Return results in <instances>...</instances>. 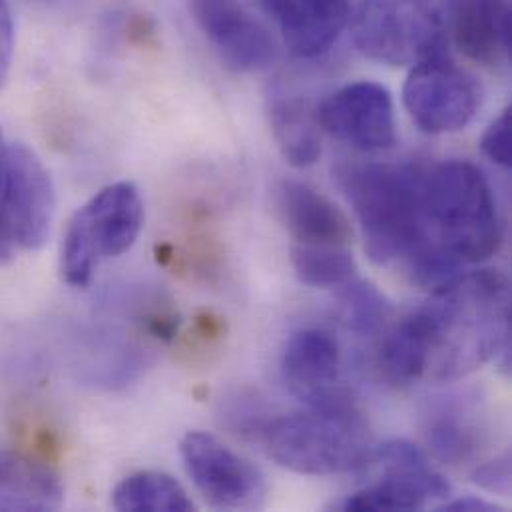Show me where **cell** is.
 I'll return each instance as SVG.
<instances>
[{"instance_id":"16","label":"cell","mask_w":512,"mask_h":512,"mask_svg":"<svg viewBox=\"0 0 512 512\" xmlns=\"http://www.w3.org/2000/svg\"><path fill=\"white\" fill-rule=\"evenodd\" d=\"M275 204L279 220L295 244L347 246L353 236L351 222L343 210L303 182H281Z\"/></svg>"},{"instance_id":"22","label":"cell","mask_w":512,"mask_h":512,"mask_svg":"<svg viewBox=\"0 0 512 512\" xmlns=\"http://www.w3.org/2000/svg\"><path fill=\"white\" fill-rule=\"evenodd\" d=\"M291 265L301 283L311 287H341L355 277L357 265L347 246L293 244Z\"/></svg>"},{"instance_id":"11","label":"cell","mask_w":512,"mask_h":512,"mask_svg":"<svg viewBox=\"0 0 512 512\" xmlns=\"http://www.w3.org/2000/svg\"><path fill=\"white\" fill-rule=\"evenodd\" d=\"M317 120L321 132L361 152H381L395 144L391 92L371 80L335 90L317 106Z\"/></svg>"},{"instance_id":"10","label":"cell","mask_w":512,"mask_h":512,"mask_svg":"<svg viewBox=\"0 0 512 512\" xmlns=\"http://www.w3.org/2000/svg\"><path fill=\"white\" fill-rule=\"evenodd\" d=\"M379 481L349 495L339 509L347 512H411L451 495L449 481L437 473L417 445L389 449L375 467Z\"/></svg>"},{"instance_id":"21","label":"cell","mask_w":512,"mask_h":512,"mask_svg":"<svg viewBox=\"0 0 512 512\" xmlns=\"http://www.w3.org/2000/svg\"><path fill=\"white\" fill-rule=\"evenodd\" d=\"M112 507L120 512H190L194 503L186 489L160 471H138L112 491Z\"/></svg>"},{"instance_id":"12","label":"cell","mask_w":512,"mask_h":512,"mask_svg":"<svg viewBox=\"0 0 512 512\" xmlns=\"http://www.w3.org/2000/svg\"><path fill=\"white\" fill-rule=\"evenodd\" d=\"M341 351L321 329L295 331L281 353V377L287 389L309 409L351 401L339 387Z\"/></svg>"},{"instance_id":"8","label":"cell","mask_w":512,"mask_h":512,"mask_svg":"<svg viewBox=\"0 0 512 512\" xmlns=\"http://www.w3.org/2000/svg\"><path fill=\"white\" fill-rule=\"evenodd\" d=\"M56 192L48 168L24 144H10L0 176V218L14 246L36 252L52 230Z\"/></svg>"},{"instance_id":"23","label":"cell","mask_w":512,"mask_h":512,"mask_svg":"<svg viewBox=\"0 0 512 512\" xmlns=\"http://www.w3.org/2000/svg\"><path fill=\"white\" fill-rule=\"evenodd\" d=\"M339 309L345 325L357 335L377 333L389 317V303L381 291L355 277L341 285Z\"/></svg>"},{"instance_id":"7","label":"cell","mask_w":512,"mask_h":512,"mask_svg":"<svg viewBox=\"0 0 512 512\" xmlns=\"http://www.w3.org/2000/svg\"><path fill=\"white\" fill-rule=\"evenodd\" d=\"M403 102L425 134H453L473 122L481 106V86L469 70L441 52L411 68Z\"/></svg>"},{"instance_id":"29","label":"cell","mask_w":512,"mask_h":512,"mask_svg":"<svg viewBox=\"0 0 512 512\" xmlns=\"http://www.w3.org/2000/svg\"><path fill=\"white\" fill-rule=\"evenodd\" d=\"M12 248H14V242L10 240V234H8V230H6V226H4V222L0 218V263L10 259Z\"/></svg>"},{"instance_id":"26","label":"cell","mask_w":512,"mask_h":512,"mask_svg":"<svg viewBox=\"0 0 512 512\" xmlns=\"http://www.w3.org/2000/svg\"><path fill=\"white\" fill-rule=\"evenodd\" d=\"M473 483L483 491L509 497L511 493V453H503L501 457L479 465L473 471Z\"/></svg>"},{"instance_id":"30","label":"cell","mask_w":512,"mask_h":512,"mask_svg":"<svg viewBox=\"0 0 512 512\" xmlns=\"http://www.w3.org/2000/svg\"><path fill=\"white\" fill-rule=\"evenodd\" d=\"M6 150H8V146L4 144V138H2V132H0V176H2V168H4V158H6Z\"/></svg>"},{"instance_id":"3","label":"cell","mask_w":512,"mask_h":512,"mask_svg":"<svg viewBox=\"0 0 512 512\" xmlns=\"http://www.w3.org/2000/svg\"><path fill=\"white\" fill-rule=\"evenodd\" d=\"M423 212L435 244L465 263L495 256L503 244V222L485 174L465 160L425 170Z\"/></svg>"},{"instance_id":"14","label":"cell","mask_w":512,"mask_h":512,"mask_svg":"<svg viewBox=\"0 0 512 512\" xmlns=\"http://www.w3.org/2000/svg\"><path fill=\"white\" fill-rule=\"evenodd\" d=\"M447 24L459 50L491 68L507 66L511 58L509 0H445Z\"/></svg>"},{"instance_id":"20","label":"cell","mask_w":512,"mask_h":512,"mask_svg":"<svg viewBox=\"0 0 512 512\" xmlns=\"http://www.w3.org/2000/svg\"><path fill=\"white\" fill-rule=\"evenodd\" d=\"M477 407L465 397H445L427 413L425 439L433 455L447 465L469 461L481 445Z\"/></svg>"},{"instance_id":"6","label":"cell","mask_w":512,"mask_h":512,"mask_svg":"<svg viewBox=\"0 0 512 512\" xmlns=\"http://www.w3.org/2000/svg\"><path fill=\"white\" fill-rule=\"evenodd\" d=\"M351 34L363 56L387 66H415L445 52V18L435 0H363Z\"/></svg>"},{"instance_id":"17","label":"cell","mask_w":512,"mask_h":512,"mask_svg":"<svg viewBox=\"0 0 512 512\" xmlns=\"http://www.w3.org/2000/svg\"><path fill=\"white\" fill-rule=\"evenodd\" d=\"M285 46L299 58L327 52L349 18V0H263Z\"/></svg>"},{"instance_id":"1","label":"cell","mask_w":512,"mask_h":512,"mask_svg":"<svg viewBox=\"0 0 512 512\" xmlns=\"http://www.w3.org/2000/svg\"><path fill=\"white\" fill-rule=\"evenodd\" d=\"M439 317V343L429 375L457 381L511 347V283L501 271L463 273L451 287L431 293Z\"/></svg>"},{"instance_id":"25","label":"cell","mask_w":512,"mask_h":512,"mask_svg":"<svg viewBox=\"0 0 512 512\" xmlns=\"http://www.w3.org/2000/svg\"><path fill=\"white\" fill-rule=\"evenodd\" d=\"M483 154L501 168L512 164V108L507 106L485 130L481 138Z\"/></svg>"},{"instance_id":"4","label":"cell","mask_w":512,"mask_h":512,"mask_svg":"<svg viewBox=\"0 0 512 512\" xmlns=\"http://www.w3.org/2000/svg\"><path fill=\"white\" fill-rule=\"evenodd\" d=\"M261 437L279 467L309 477L363 469L371 455L369 433L353 401L273 419L261 427Z\"/></svg>"},{"instance_id":"24","label":"cell","mask_w":512,"mask_h":512,"mask_svg":"<svg viewBox=\"0 0 512 512\" xmlns=\"http://www.w3.org/2000/svg\"><path fill=\"white\" fill-rule=\"evenodd\" d=\"M465 265V261L431 242L407 259V273L419 289L439 293L465 273Z\"/></svg>"},{"instance_id":"27","label":"cell","mask_w":512,"mask_h":512,"mask_svg":"<svg viewBox=\"0 0 512 512\" xmlns=\"http://www.w3.org/2000/svg\"><path fill=\"white\" fill-rule=\"evenodd\" d=\"M14 54V22L6 0H0V90L8 80Z\"/></svg>"},{"instance_id":"2","label":"cell","mask_w":512,"mask_h":512,"mask_svg":"<svg viewBox=\"0 0 512 512\" xmlns=\"http://www.w3.org/2000/svg\"><path fill=\"white\" fill-rule=\"evenodd\" d=\"M419 166L347 164L337 178L363 232L365 252L377 265L407 261L433 242L423 212Z\"/></svg>"},{"instance_id":"19","label":"cell","mask_w":512,"mask_h":512,"mask_svg":"<svg viewBox=\"0 0 512 512\" xmlns=\"http://www.w3.org/2000/svg\"><path fill=\"white\" fill-rule=\"evenodd\" d=\"M269 126L283 158L295 168L313 166L321 156L317 106L297 94H273L267 106Z\"/></svg>"},{"instance_id":"9","label":"cell","mask_w":512,"mask_h":512,"mask_svg":"<svg viewBox=\"0 0 512 512\" xmlns=\"http://www.w3.org/2000/svg\"><path fill=\"white\" fill-rule=\"evenodd\" d=\"M180 455L196 489L218 509H259L267 485L259 469L234 453L218 437L190 431L180 443Z\"/></svg>"},{"instance_id":"15","label":"cell","mask_w":512,"mask_h":512,"mask_svg":"<svg viewBox=\"0 0 512 512\" xmlns=\"http://www.w3.org/2000/svg\"><path fill=\"white\" fill-rule=\"evenodd\" d=\"M439 343V317L431 301L405 315L383 337L377 371L383 381L407 387L429 373Z\"/></svg>"},{"instance_id":"18","label":"cell","mask_w":512,"mask_h":512,"mask_svg":"<svg viewBox=\"0 0 512 512\" xmlns=\"http://www.w3.org/2000/svg\"><path fill=\"white\" fill-rule=\"evenodd\" d=\"M64 487L58 471L26 453H0V511H58Z\"/></svg>"},{"instance_id":"13","label":"cell","mask_w":512,"mask_h":512,"mask_svg":"<svg viewBox=\"0 0 512 512\" xmlns=\"http://www.w3.org/2000/svg\"><path fill=\"white\" fill-rule=\"evenodd\" d=\"M192 12L202 32L232 68L261 72L275 62V40L238 0H192Z\"/></svg>"},{"instance_id":"28","label":"cell","mask_w":512,"mask_h":512,"mask_svg":"<svg viewBox=\"0 0 512 512\" xmlns=\"http://www.w3.org/2000/svg\"><path fill=\"white\" fill-rule=\"evenodd\" d=\"M439 511L443 512H497L501 511V507L477 499V497H465V499H457L451 503H445L443 507H439Z\"/></svg>"},{"instance_id":"5","label":"cell","mask_w":512,"mask_h":512,"mask_svg":"<svg viewBox=\"0 0 512 512\" xmlns=\"http://www.w3.org/2000/svg\"><path fill=\"white\" fill-rule=\"evenodd\" d=\"M144 228V202L132 182H114L94 194L68 222L60 248V273L86 287L96 267L134 248Z\"/></svg>"}]
</instances>
